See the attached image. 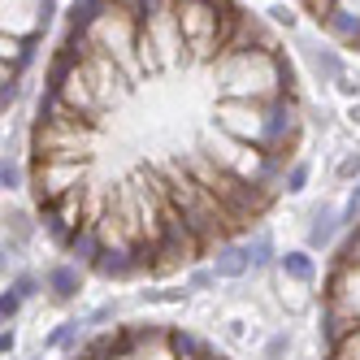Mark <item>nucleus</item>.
<instances>
[{
	"instance_id": "f257e3e1",
	"label": "nucleus",
	"mask_w": 360,
	"mask_h": 360,
	"mask_svg": "<svg viewBox=\"0 0 360 360\" xmlns=\"http://www.w3.org/2000/svg\"><path fill=\"white\" fill-rule=\"evenodd\" d=\"M304 91L239 0H79L53 44L27 143L44 235L96 278L200 265L287 191Z\"/></svg>"
},
{
	"instance_id": "20e7f679",
	"label": "nucleus",
	"mask_w": 360,
	"mask_h": 360,
	"mask_svg": "<svg viewBox=\"0 0 360 360\" xmlns=\"http://www.w3.org/2000/svg\"><path fill=\"white\" fill-rule=\"evenodd\" d=\"M48 9L53 0H5V91H13L27 74L48 27Z\"/></svg>"
},
{
	"instance_id": "7ed1b4c3",
	"label": "nucleus",
	"mask_w": 360,
	"mask_h": 360,
	"mask_svg": "<svg viewBox=\"0 0 360 360\" xmlns=\"http://www.w3.org/2000/svg\"><path fill=\"white\" fill-rule=\"evenodd\" d=\"M70 360H226L213 343L183 326H117L96 334Z\"/></svg>"
},
{
	"instance_id": "f03ea898",
	"label": "nucleus",
	"mask_w": 360,
	"mask_h": 360,
	"mask_svg": "<svg viewBox=\"0 0 360 360\" xmlns=\"http://www.w3.org/2000/svg\"><path fill=\"white\" fill-rule=\"evenodd\" d=\"M321 360H360V221L330 256L321 282Z\"/></svg>"
},
{
	"instance_id": "39448f33",
	"label": "nucleus",
	"mask_w": 360,
	"mask_h": 360,
	"mask_svg": "<svg viewBox=\"0 0 360 360\" xmlns=\"http://www.w3.org/2000/svg\"><path fill=\"white\" fill-rule=\"evenodd\" d=\"M300 9L334 39L360 53V0H300Z\"/></svg>"
}]
</instances>
